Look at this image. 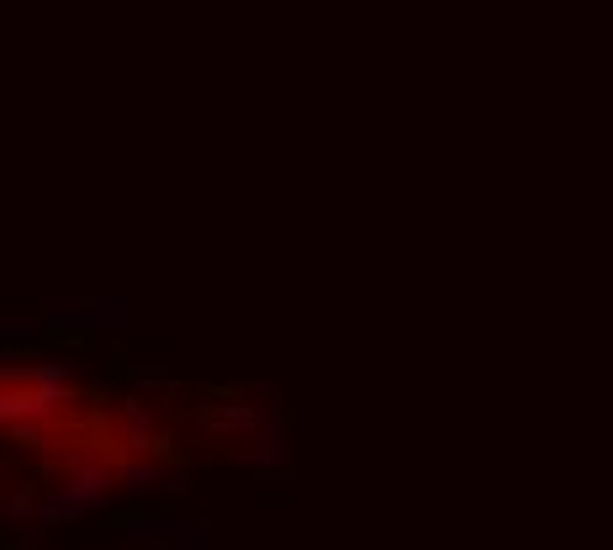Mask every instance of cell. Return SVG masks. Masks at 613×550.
Wrapping results in <instances>:
<instances>
[{
  "mask_svg": "<svg viewBox=\"0 0 613 550\" xmlns=\"http://www.w3.org/2000/svg\"><path fill=\"white\" fill-rule=\"evenodd\" d=\"M53 323H117L122 302H48Z\"/></svg>",
  "mask_w": 613,
  "mask_h": 550,
  "instance_id": "1",
  "label": "cell"
},
{
  "mask_svg": "<svg viewBox=\"0 0 613 550\" xmlns=\"http://www.w3.org/2000/svg\"><path fill=\"white\" fill-rule=\"evenodd\" d=\"M164 466L154 461H117V482H159Z\"/></svg>",
  "mask_w": 613,
  "mask_h": 550,
  "instance_id": "2",
  "label": "cell"
},
{
  "mask_svg": "<svg viewBox=\"0 0 613 550\" xmlns=\"http://www.w3.org/2000/svg\"><path fill=\"white\" fill-rule=\"evenodd\" d=\"M32 508H37V498H32V487H22V492H16V498H11V519H27Z\"/></svg>",
  "mask_w": 613,
  "mask_h": 550,
  "instance_id": "3",
  "label": "cell"
}]
</instances>
